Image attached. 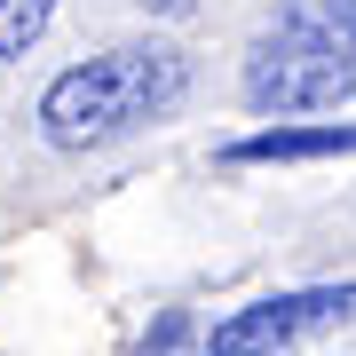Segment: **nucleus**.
Returning a JSON list of instances; mask_svg holds the SVG:
<instances>
[{
	"label": "nucleus",
	"mask_w": 356,
	"mask_h": 356,
	"mask_svg": "<svg viewBox=\"0 0 356 356\" xmlns=\"http://www.w3.org/2000/svg\"><path fill=\"white\" fill-rule=\"evenodd\" d=\"M191 88V64L175 48H151V40H127V48H103L88 64H72L64 79H48L40 95V135L56 151H103V143L166 119Z\"/></svg>",
	"instance_id": "obj_1"
},
{
	"label": "nucleus",
	"mask_w": 356,
	"mask_h": 356,
	"mask_svg": "<svg viewBox=\"0 0 356 356\" xmlns=\"http://www.w3.org/2000/svg\"><path fill=\"white\" fill-rule=\"evenodd\" d=\"M356 95V0H277L261 40L245 48L254 111H332Z\"/></svg>",
	"instance_id": "obj_2"
},
{
	"label": "nucleus",
	"mask_w": 356,
	"mask_h": 356,
	"mask_svg": "<svg viewBox=\"0 0 356 356\" xmlns=\"http://www.w3.org/2000/svg\"><path fill=\"white\" fill-rule=\"evenodd\" d=\"M356 317V285H301V293H261V301L229 309L222 325H206L214 356H277L301 341H325Z\"/></svg>",
	"instance_id": "obj_3"
},
{
	"label": "nucleus",
	"mask_w": 356,
	"mask_h": 356,
	"mask_svg": "<svg viewBox=\"0 0 356 356\" xmlns=\"http://www.w3.org/2000/svg\"><path fill=\"white\" fill-rule=\"evenodd\" d=\"M356 151V127H341V119H325V127H261V135H238L229 143V166H277V159H341Z\"/></svg>",
	"instance_id": "obj_4"
},
{
	"label": "nucleus",
	"mask_w": 356,
	"mask_h": 356,
	"mask_svg": "<svg viewBox=\"0 0 356 356\" xmlns=\"http://www.w3.org/2000/svg\"><path fill=\"white\" fill-rule=\"evenodd\" d=\"M56 0H0V56H24L40 32H48Z\"/></svg>",
	"instance_id": "obj_5"
},
{
	"label": "nucleus",
	"mask_w": 356,
	"mask_h": 356,
	"mask_svg": "<svg viewBox=\"0 0 356 356\" xmlns=\"http://www.w3.org/2000/svg\"><path fill=\"white\" fill-rule=\"evenodd\" d=\"M143 8H182V0H143Z\"/></svg>",
	"instance_id": "obj_6"
}]
</instances>
